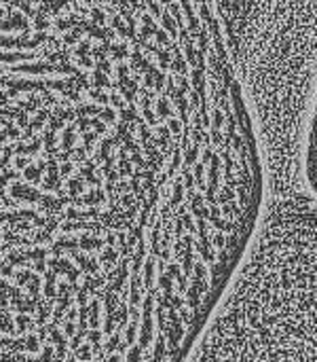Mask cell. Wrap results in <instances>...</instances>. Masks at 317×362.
Wrapping results in <instances>:
<instances>
[{
  "label": "cell",
  "mask_w": 317,
  "mask_h": 362,
  "mask_svg": "<svg viewBox=\"0 0 317 362\" xmlns=\"http://www.w3.org/2000/svg\"><path fill=\"white\" fill-rule=\"evenodd\" d=\"M220 19L225 23L231 49L235 55L244 49V42L254 40V32L267 21L269 15L277 17V13L286 6L284 0H216Z\"/></svg>",
  "instance_id": "cell-2"
},
{
  "label": "cell",
  "mask_w": 317,
  "mask_h": 362,
  "mask_svg": "<svg viewBox=\"0 0 317 362\" xmlns=\"http://www.w3.org/2000/svg\"><path fill=\"white\" fill-rule=\"evenodd\" d=\"M203 15L0 0V284L104 221L199 102Z\"/></svg>",
  "instance_id": "cell-1"
}]
</instances>
